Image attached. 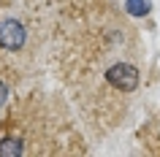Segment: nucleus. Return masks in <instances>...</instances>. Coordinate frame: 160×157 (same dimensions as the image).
<instances>
[{"label": "nucleus", "instance_id": "nucleus-3", "mask_svg": "<svg viewBox=\"0 0 160 157\" xmlns=\"http://www.w3.org/2000/svg\"><path fill=\"white\" fill-rule=\"evenodd\" d=\"M0 155H22V144H19V138H6L3 144H0Z\"/></svg>", "mask_w": 160, "mask_h": 157}, {"label": "nucleus", "instance_id": "nucleus-2", "mask_svg": "<svg viewBox=\"0 0 160 157\" xmlns=\"http://www.w3.org/2000/svg\"><path fill=\"white\" fill-rule=\"evenodd\" d=\"M25 43V27L19 25L17 19H6L0 22V46L8 52H17Z\"/></svg>", "mask_w": 160, "mask_h": 157}, {"label": "nucleus", "instance_id": "nucleus-1", "mask_svg": "<svg viewBox=\"0 0 160 157\" xmlns=\"http://www.w3.org/2000/svg\"><path fill=\"white\" fill-rule=\"evenodd\" d=\"M106 81L114 87V90H122V92H133L138 87V71L128 62H117L106 71Z\"/></svg>", "mask_w": 160, "mask_h": 157}, {"label": "nucleus", "instance_id": "nucleus-4", "mask_svg": "<svg viewBox=\"0 0 160 157\" xmlns=\"http://www.w3.org/2000/svg\"><path fill=\"white\" fill-rule=\"evenodd\" d=\"M128 11L133 17H144L149 14V0H128Z\"/></svg>", "mask_w": 160, "mask_h": 157}, {"label": "nucleus", "instance_id": "nucleus-5", "mask_svg": "<svg viewBox=\"0 0 160 157\" xmlns=\"http://www.w3.org/2000/svg\"><path fill=\"white\" fill-rule=\"evenodd\" d=\"M6 92H8V90H6V84L0 81V106H3V103H6Z\"/></svg>", "mask_w": 160, "mask_h": 157}]
</instances>
